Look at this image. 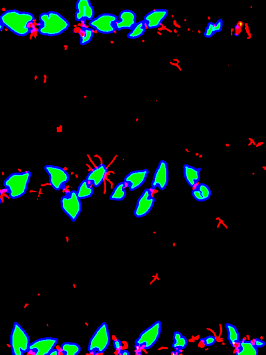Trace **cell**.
Listing matches in <instances>:
<instances>
[{
	"label": "cell",
	"instance_id": "obj_1",
	"mask_svg": "<svg viewBox=\"0 0 266 355\" xmlns=\"http://www.w3.org/2000/svg\"><path fill=\"white\" fill-rule=\"evenodd\" d=\"M35 20L34 15L29 12L9 10L0 16V22L3 26L19 37H25L31 32L30 25Z\"/></svg>",
	"mask_w": 266,
	"mask_h": 355
},
{
	"label": "cell",
	"instance_id": "obj_2",
	"mask_svg": "<svg viewBox=\"0 0 266 355\" xmlns=\"http://www.w3.org/2000/svg\"><path fill=\"white\" fill-rule=\"evenodd\" d=\"M38 31L41 35L55 37L67 31L71 25L68 20L58 12L49 11L39 16Z\"/></svg>",
	"mask_w": 266,
	"mask_h": 355
},
{
	"label": "cell",
	"instance_id": "obj_3",
	"mask_svg": "<svg viewBox=\"0 0 266 355\" xmlns=\"http://www.w3.org/2000/svg\"><path fill=\"white\" fill-rule=\"evenodd\" d=\"M32 173L30 171L14 172L7 177L3 185L10 199L22 197L26 193Z\"/></svg>",
	"mask_w": 266,
	"mask_h": 355
},
{
	"label": "cell",
	"instance_id": "obj_4",
	"mask_svg": "<svg viewBox=\"0 0 266 355\" xmlns=\"http://www.w3.org/2000/svg\"><path fill=\"white\" fill-rule=\"evenodd\" d=\"M111 338L108 326L106 323H103L90 338L88 347L89 354L97 355L103 354L109 346Z\"/></svg>",
	"mask_w": 266,
	"mask_h": 355
},
{
	"label": "cell",
	"instance_id": "obj_5",
	"mask_svg": "<svg viewBox=\"0 0 266 355\" xmlns=\"http://www.w3.org/2000/svg\"><path fill=\"white\" fill-rule=\"evenodd\" d=\"M30 339L26 330L17 322L13 324L10 335L13 355H23L29 352Z\"/></svg>",
	"mask_w": 266,
	"mask_h": 355
},
{
	"label": "cell",
	"instance_id": "obj_6",
	"mask_svg": "<svg viewBox=\"0 0 266 355\" xmlns=\"http://www.w3.org/2000/svg\"><path fill=\"white\" fill-rule=\"evenodd\" d=\"M162 322L158 320L143 331L135 341V349H150L158 342L162 333Z\"/></svg>",
	"mask_w": 266,
	"mask_h": 355
},
{
	"label": "cell",
	"instance_id": "obj_7",
	"mask_svg": "<svg viewBox=\"0 0 266 355\" xmlns=\"http://www.w3.org/2000/svg\"><path fill=\"white\" fill-rule=\"evenodd\" d=\"M60 207L72 221L75 222L78 218L82 206L81 201L77 196L75 190L65 192L60 199Z\"/></svg>",
	"mask_w": 266,
	"mask_h": 355
},
{
	"label": "cell",
	"instance_id": "obj_8",
	"mask_svg": "<svg viewBox=\"0 0 266 355\" xmlns=\"http://www.w3.org/2000/svg\"><path fill=\"white\" fill-rule=\"evenodd\" d=\"M44 170L49 178V183L55 191L64 190L69 182V173L64 169L58 166L46 165Z\"/></svg>",
	"mask_w": 266,
	"mask_h": 355
},
{
	"label": "cell",
	"instance_id": "obj_9",
	"mask_svg": "<svg viewBox=\"0 0 266 355\" xmlns=\"http://www.w3.org/2000/svg\"><path fill=\"white\" fill-rule=\"evenodd\" d=\"M118 17L114 14L103 13L94 18L89 23L91 29L103 34L113 33L116 31V24Z\"/></svg>",
	"mask_w": 266,
	"mask_h": 355
},
{
	"label": "cell",
	"instance_id": "obj_10",
	"mask_svg": "<svg viewBox=\"0 0 266 355\" xmlns=\"http://www.w3.org/2000/svg\"><path fill=\"white\" fill-rule=\"evenodd\" d=\"M155 203V198L152 196V190L145 189L137 201L134 211L135 217L140 218L146 216L152 210Z\"/></svg>",
	"mask_w": 266,
	"mask_h": 355
},
{
	"label": "cell",
	"instance_id": "obj_11",
	"mask_svg": "<svg viewBox=\"0 0 266 355\" xmlns=\"http://www.w3.org/2000/svg\"><path fill=\"white\" fill-rule=\"evenodd\" d=\"M169 182V170L167 163L164 160L160 161L152 180L150 189L155 190L157 187L160 190L166 189Z\"/></svg>",
	"mask_w": 266,
	"mask_h": 355
},
{
	"label": "cell",
	"instance_id": "obj_12",
	"mask_svg": "<svg viewBox=\"0 0 266 355\" xmlns=\"http://www.w3.org/2000/svg\"><path fill=\"white\" fill-rule=\"evenodd\" d=\"M58 342L59 339L56 338H40L30 343L28 353L33 355H48Z\"/></svg>",
	"mask_w": 266,
	"mask_h": 355
},
{
	"label": "cell",
	"instance_id": "obj_13",
	"mask_svg": "<svg viewBox=\"0 0 266 355\" xmlns=\"http://www.w3.org/2000/svg\"><path fill=\"white\" fill-rule=\"evenodd\" d=\"M74 18L78 22L92 20L95 16V10L90 0H78L75 5Z\"/></svg>",
	"mask_w": 266,
	"mask_h": 355
},
{
	"label": "cell",
	"instance_id": "obj_14",
	"mask_svg": "<svg viewBox=\"0 0 266 355\" xmlns=\"http://www.w3.org/2000/svg\"><path fill=\"white\" fill-rule=\"evenodd\" d=\"M149 173L148 169L132 171L125 177L124 182L130 191H134L144 184Z\"/></svg>",
	"mask_w": 266,
	"mask_h": 355
},
{
	"label": "cell",
	"instance_id": "obj_15",
	"mask_svg": "<svg viewBox=\"0 0 266 355\" xmlns=\"http://www.w3.org/2000/svg\"><path fill=\"white\" fill-rule=\"evenodd\" d=\"M169 15L166 9L154 10L147 14L143 20L147 28L153 30L158 29Z\"/></svg>",
	"mask_w": 266,
	"mask_h": 355
},
{
	"label": "cell",
	"instance_id": "obj_16",
	"mask_svg": "<svg viewBox=\"0 0 266 355\" xmlns=\"http://www.w3.org/2000/svg\"><path fill=\"white\" fill-rule=\"evenodd\" d=\"M136 23L137 16L135 13L130 10H124L119 14L116 29L118 31L124 30L131 31Z\"/></svg>",
	"mask_w": 266,
	"mask_h": 355
},
{
	"label": "cell",
	"instance_id": "obj_17",
	"mask_svg": "<svg viewBox=\"0 0 266 355\" xmlns=\"http://www.w3.org/2000/svg\"><path fill=\"white\" fill-rule=\"evenodd\" d=\"M108 172L107 167L104 164H101L88 173L86 179L93 186L98 187L104 182Z\"/></svg>",
	"mask_w": 266,
	"mask_h": 355
},
{
	"label": "cell",
	"instance_id": "obj_18",
	"mask_svg": "<svg viewBox=\"0 0 266 355\" xmlns=\"http://www.w3.org/2000/svg\"><path fill=\"white\" fill-rule=\"evenodd\" d=\"M201 168H195L188 164L184 165V177L189 186L194 187L197 185L201 178Z\"/></svg>",
	"mask_w": 266,
	"mask_h": 355
},
{
	"label": "cell",
	"instance_id": "obj_19",
	"mask_svg": "<svg viewBox=\"0 0 266 355\" xmlns=\"http://www.w3.org/2000/svg\"><path fill=\"white\" fill-rule=\"evenodd\" d=\"M236 355H258V350L251 340L244 339L240 340L237 344Z\"/></svg>",
	"mask_w": 266,
	"mask_h": 355
},
{
	"label": "cell",
	"instance_id": "obj_20",
	"mask_svg": "<svg viewBox=\"0 0 266 355\" xmlns=\"http://www.w3.org/2000/svg\"><path fill=\"white\" fill-rule=\"evenodd\" d=\"M173 340V349L175 350V352L178 354L181 353L188 345V340L187 338L178 331L174 332Z\"/></svg>",
	"mask_w": 266,
	"mask_h": 355
},
{
	"label": "cell",
	"instance_id": "obj_21",
	"mask_svg": "<svg viewBox=\"0 0 266 355\" xmlns=\"http://www.w3.org/2000/svg\"><path fill=\"white\" fill-rule=\"evenodd\" d=\"M76 191L77 196L81 200L92 197L94 190L93 186L85 179L82 181Z\"/></svg>",
	"mask_w": 266,
	"mask_h": 355
},
{
	"label": "cell",
	"instance_id": "obj_22",
	"mask_svg": "<svg viewBox=\"0 0 266 355\" xmlns=\"http://www.w3.org/2000/svg\"><path fill=\"white\" fill-rule=\"evenodd\" d=\"M225 328L227 333V339L231 346L235 347L240 340L239 331L236 327L231 324L226 323Z\"/></svg>",
	"mask_w": 266,
	"mask_h": 355
},
{
	"label": "cell",
	"instance_id": "obj_23",
	"mask_svg": "<svg viewBox=\"0 0 266 355\" xmlns=\"http://www.w3.org/2000/svg\"><path fill=\"white\" fill-rule=\"evenodd\" d=\"M127 188L124 182H120L114 188L109 197L110 201H121L127 197V192L125 189Z\"/></svg>",
	"mask_w": 266,
	"mask_h": 355
},
{
	"label": "cell",
	"instance_id": "obj_24",
	"mask_svg": "<svg viewBox=\"0 0 266 355\" xmlns=\"http://www.w3.org/2000/svg\"><path fill=\"white\" fill-rule=\"evenodd\" d=\"M60 351L64 355H78L81 351V348L76 343L64 342L60 346Z\"/></svg>",
	"mask_w": 266,
	"mask_h": 355
},
{
	"label": "cell",
	"instance_id": "obj_25",
	"mask_svg": "<svg viewBox=\"0 0 266 355\" xmlns=\"http://www.w3.org/2000/svg\"><path fill=\"white\" fill-rule=\"evenodd\" d=\"M146 26L143 20L139 21L127 34V38L130 39H137L142 37L146 32Z\"/></svg>",
	"mask_w": 266,
	"mask_h": 355
},
{
	"label": "cell",
	"instance_id": "obj_26",
	"mask_svg": "<svg viewBox=\"0 0 266 355\" xmlns=\"http://www.w3.org/2000/svg\"><path fill=\"white\" fill-rule=\"evenodd\" d=\"M94 34V30L91 28L85 27H81L80 35V44L81 46H85L92 41Z\"/></svg>",
	"mask_w": 266,
	"mask_h": 355
},
{
	"label": "cell",
	"instance_id": "obj_27",
	"mask_svg": "<svg viewBox=\"0 0 266 355\" xmlns=\"http://www.w3.org/2000/svg\"><path fill=\"white\" fill-rule=\"evenodd\" d=\"M200 191L203 198L205 201L208 200L212 196V191L209 187L204 183H201L196 185V187Z\"/></svg>",
	"mask_w": 266,
	"mask_h": 355
},
{
	"label": "cell",
	"instance_id": "obj_28",
	"mask_svg": "<svg viewBox=\"0 0 266 355\" xmlns=\"http://www.w3.org/2000/svg\"><path fill=\"white\" fill-rule=\"evenodd\" d=\"M215 23L213 22H209L204 33V36L207 38H212L214 34H215Z\"/></svg>",
	"mask_w": 266,
	"mask_h": 355
},
{
	"label": "cell",
	"instance_id": "obj_29",
	"mask_svg": "<svg viewBox=\"0 0 266 355\" xmlns=\"http://www.w3.org/2000/svg\"><path fill=\"white\" fill-rule=\"evenodd\" d=\"M200 340L206 347L213 346L216 342V338L213 335L208 336L205 338H201Z\"/></svg>",
	"mask_w": 266,
	"mask_h": 355
},
{
	"label": "cell",
	"instance_id": "obj_30",
	"mask_svg": "<svg viewBox=\"0 0 266 355\" xmlns=\"http://www.w3.org/2000/svg\"><path fill=\"white\" fill-rule=\"evenodd\" d=\"M192 194L195 201H199V202H204L205 201L204 198H203L201 192L197 189V187H195L194 189L192 191Z\"/></svg>",
	"mask_w": 266,
	"mask_h": 355
},
{
	"label": "cell",
	"instance_id": "obj_31",
	"mask_svg": "<svg viewBox=\"0 0 266 355\" xmlns=\"http://www.w3.org/2000/svg\"><path fill=\"white\" fill-rule=\"evenodd\" d=\"M252 341H253V343L254 346L256 348H257V349H260V348H262L264 347L266 345V343L265 341L259 338H255Z\"/></svg>",
	"mask_w": 266,
	"mask_h": 355
},
{
	"label": "cell",
	"instance_id": "obj_32",
	"mask_svg": "<svg viewBox=\"0 0 266 355\" xmlns=\"http://www.w3.org/2000/svg\"><path fill=\"white\" fill-rule=\"evenodd\" d=\"M223 28V20L222 19H220L218 20V22H217L216 23H215V33L220 32Z\"/></svg>",
	"mask_w": 266,
	"mask_h": 355
},
{
	"label": "cell",
	"instance_id": "obj_33",
	"mask_svg": "<svg viewBox=\"0 0 266 355\" xmlns=\"http://www.w3.org/2000/svg\"><path fill=\"white\" fill-rule=\"evenodd\" d=\"M113 345L116 351H119L122 349L123 344L120 340L117 339L114 340Z\"/></svg>",
	"mask_w": 266,
	"mask_h": 355
},
{
	"label": "cell",
	"instance_id": "obj_34",
	"mask_svg": "<svg viewBox=\"0 0 266 355\" xmlns=\"http://www.w3.org/2000/svg\"><path fill=\"white\" fill-rule=\"evenodd\" d=\"M59 353L60 351L59 349H53L50 353H49L48 355H59Z\"/></svg>",
	"mask_w": 266,
	"mask_h": 355
},
{
	"label": "cell",
	"instance_id": "obj_35",
	"mask_svg": "<svg viewBox=\"0 0 266 355\" xmlns=\"http://www.w3.org/2000/svg\"><path fill=\"white\" fill-rule=\"evenodd\" d=\"M118 352V355H130V352L127 350H122V349L120 351H119Z\"/></svg>",
	"mask_w": 266,
	"mask_h": 355
},
{
	"label": "cell",
	"instance_id": "obj_36",
	"mask_svg": "<svg viewBox=\"0 0 266 355\" xmlns=\"http://www.w3.org/2000/svg\"><path fill=\"white\" fill-rule=\"evenodd\" d=\"M135 353L137 355H142V351L141 350H135Z\"/></svg>",
	"mask_w": 266,
	"mask_h": 355
},
{
	"label": "cell",
	"instance_id": "obj_37",
	"mask_svg": "<svg viewBox=\"0 0 266 355\" xmlns=\"http://www.w3.org/2000/svg\"><path fill=\"white\" fill-rule=\"evenodd\" d=\"M4 26L2 23L0 22V31H2L4 29Z\"/></svg>",
	"mask_w": 266,
	"mask_h": 355
},
{
	"label": "cell",
	"instance_id": "obj_38",
	"mask_svg": "<svg viewBox=\"0 0 266 355\" xmlns=\"http://www.w3.org/2000/svg\"><path fill=\"white\" fill-rule=\"evenodd\" d=\"M0 195H1V193H0ZM2 203V200L1 198H0V205H1Z\"/></svg>",
	"mask_w": 266,
	"mask_h": 355
},
{
	"label": "cell",
	"instance_id": "obj_39",
	"mask_svg": "<svg viewBox=\"0 0 266 355\" xmlns=\"http://www.w3.org/2000/svg\"><path fill=\"white\" fill-rule=\"evenodd\" d=\"M235 28H236V29H239V26H237V25H236L235 26Z\"/></svg>",
	"mask_w": 266,
	"mask_h": 355
}]
</instances>
